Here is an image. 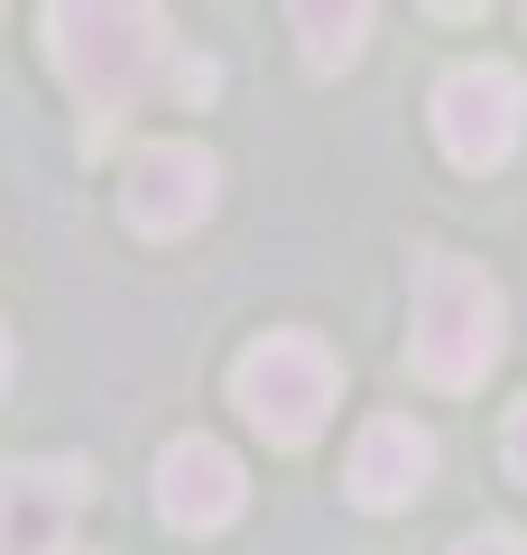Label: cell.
<instances>
[{"mask_svg":"<svg viewBox=\"0 0 527 555\" xmlns=\"http://www.w3.org/2000/svg\"><path fill=\"white\" fill-rule=\"evenodd\" d=\"M500 287H490L472 259L435 250L426 269H416V334H408V361L416 379H435V389H481L490 361H500Z\"/></svg>","mask_w":527,"mask_h":555,"instance_id":"obj_1","label":"cell"},{"mask_svg":"<svg viewBox=\"0 0 527 555\" xmlns=\"http://www.w3.org/2000/svg\"><path fill=\"white\" fill-rule=\"evenodd\" d=\"M232 398H241V416H250L269 444H314L324 416H333V398H343V361L324 352V334L278 324V334H259L250 352L232 361Z\"/></svg>","mask_w":527,"mask_h":555,"instance_id":"obj_2","label":"cell"},{"mask_svg":"<svg viewBox=\"0 0 527 555\" xmlns=\"http://www.w3.org/2000/svg\"><path fill=\"white\" fill-rule=\"evenodd\" d=\"M47 56L83 112H130L167 56V20L157 10H47Z\"/></svg>","mask_w":527,"mask_h":555,"instance_id":"obj_3","label":"cell"},{"mask_svg":"<svg viewBox=\"0 0 527 555\" xmlns=\"http://www.w3.org/2000/svg\"><path fill=\"white\" fill-rule=\"evenodd\" d=\"M527 130V83L500 56H472L435 83V139H445L453 167H500Z\"/></svg>","mask_w":527,"mask_h":555,"instance_id":"obj_4","label":"cell"},{"mask_svg":"<svg viewBox=\"0 0 527 555\" xmlns=\"http://www.w3.org/2000/svg\"><path fill=\"white\" fill-rule=\"evenodd\" d=\"M214 177L222 167L204 158L195 139H149V149H130V167H120V214H130V232H149V241L195 232V222L214 214Z\"/></svg>","mask_w":527,"mask_h":555,"instance_id":"obj_5","label":"cell"},{"mask_svg":"<svg viewBox=\"0 0 527 555\" xmlns=\"http://www.w3.org/2000/svg\"><path fill=\"white\" fill-rule=\"evenodd\" d=\"M241 500H250V481H241L232 444H214V436H176L167 454H157V509H167V528L214 537V528H232V518H241Z\"/></svg>","mask_w":527,"mask_h":555,"instance_id":"obj_6","label":"cell"},{"mask_svg":"<svg viewBox=\"0 0 527 555\" xmlns=\"http://www.w3.org/2000/svg\"><path fill=\"white\" fill-rule=\"evenodd\" d=\"M83 500H93L83 463H10L0 473V555H56Z\"/></svg>","mask_w":527,"mask_h":555,"instance_id":"obj_7","label":"cell"},{"mask_svg":"<svg viewBox=\"0 0 527 555\" xmlns=\"http://www.w3.org/2000/svg\"><path fill=\"white\" fill-rule=\"evenodd\" d=\"M426 481H435V436L416 416H371L351 436V500L361 509H408Z\"/></svg>","mask_w":527,"mask_h":555,"instance_id":"obj_8","label":"cell"},{"mask_svg":"<svg viewBox=\"0 0 527 555\" xmlns=\"http://www.w3.org/2000/svg\"><path fill=\"white\" fill-rule=\"evenodd\" d=\"M287 20H296V38H306L314 75L351 65V56H361V38H371V10H314V0H306V10H287Z\"/></svg>","mask_w":527,"mask_h":555,"instance_id":"obj_9","label":"cell"},{"mask_svg":"<svg viewBox=\"0 0 527 555\" xmlns=\"http://www.w3.org/2000/svg\"><path fill=\"white\" fill-rule=\"evenodd\" d=\"M500 463H509V481H527V398L509 408V436H500Z\"/></svg>","mask_w":527,"mask_h":555,"instance_id":"obj_10","label":"cell"},{"mask_svg":"<svg viewBox=\"0 0 527 555\" xmlns=\"http://www.w3.org/2000/svg\"><path fill=\"white\" fill-rule=\"evenodd\" d=\"M453 555H527V537H518V528H472Z\"/></svg>","mask_w":527,"mask_h":555,"instance_id":"obj_11","label":"cell"},{"mask_svg":"<svg viewBox=\"0 0 527 555\" xmlns=\"http://www.w3.org/2000/svg\"><path fill=\"white\" fill-rule=\"evenodd\" d=\"M0 389H10V334H0Z\"/></svg>","mask_w":527,"mask_h":555,"instance_id":"obj_12","label":"cell"},{"mask_svg":"<svg viewBox=\"0 0 527 555\" xmlns=\"http://www.w3.org/2000/svg\"><path fill=\"white\" fill-rule=\"evenodd\" d=\"M56 555H83V546H56Z\"/></svg>","mask_w":527,"mask_h":555,"instance_id":"obj_13","label":"cell"}]
</instances>
